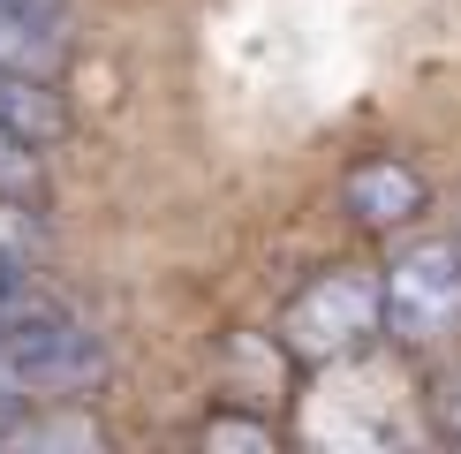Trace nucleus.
<instances>
[{
    "mask_svg": "<svg viewBox=\"0 0 461 454\" xmlns=\"http://www.w3.org/2000/svg\"><path fill=\"white\" fill-rule=\"evenodd\" d=\"M371 340H386V288L371 265H333L303 280L280 311V349L303 364H348Z\"/></svg>",
    "mask_w": 461,
    "mask_h": 454,
    "instance_id": "nucleus-1",
    "label": "nucleus"
},
{
    "mask_svg": "<svg viewBox=\"0 0 461 454\" xmlns=\"http://www.w3.org/2000/svg\"><path fill=\"white\" fill-rule=\"evenodd\" d=\"M0 378L15 394H84L106 378V340L46 295L23 318H0Z\"/></svg>",
    "mask_w": 461,
    "mask_h": 454,
    "instance_id": "nucleus-2",
    "label": "nucleus"
},
{
    "mask_svg": "<svg viewBox=\"0 0 461 454\" xmlns=\"http://www.w3.org/2000/svg\"><path fill=\"white\" fill-rule=\"evenodd\" d=\"M386 288V333L401 349H438L461 333V235H416L378 273Z\"/></svg>",
    "mask_w": 461,
    "mask_h": 454,
    "instance_id": "nucleus-3",
    "label": "nucleus"
},
{
    "mask_svg": "<svg viewBox=\"0 0 461 454\" xmlns=\"http://www.w3.org/2000/svg\"><path fill=\"white\" fill-rule=\"evenodd\" d=\"M340 213L356 227H371V235H393V227H416L431 213V182L401 151H363L348 175H340Z\"/></svg>",
    "mask_w": 461,
    "mask_h": 454,
    "instance_id": "nucleus-4",
    "label": "nucleus"
},
{
    "mask_svg": "<svg viewBox=\"0 0 461 454\" xmlns=\"http://www.w3.org/2000/svg\"><path fill=\"white\" fill-rule=\"evenodd\" d=\"M0 68H15V76H61V68H68V31H61V15L0 8Z\"/></svg>",
    "mask_w": 461,
    "mask_h": 454,
    "instance_id": "nucleus-5",
    "label": "nucleus"
},
{
    "mask_svg": "<svg viewBox=\"0 0 461 454\" xmlns=\"http://www.w3.org/2000/svg\"><path fill=\"white\" fill-rule=\"evenodd\" d=\"M0 122L23 129V137H38V144H53V137L68 129V106H61V91H53V76H15V68H0Z\"/></svg>",
    "mask_w": 461,
    "mask_h": 454,
    "instance_id": "nucleus-6",
    "label": "nucleus"
},
{
    "mask_svg": "<svg viewBox=\"0 0 461 454\" xmlns=\"http://www.w3.org/2000/svg\"><path fill=\"white\" fill-rule=\"evenodd\" d=\"M46 189V159H38V137L0 122V197H38Z\"/></svg>",
    "mask_w": 461,
    "mask_h": 454,
    "instance_id": "nucleus-7",
    "label": "nucleus"
},
{
    "mask_svg": "<svg viewBox=\"0 0 461 454\" xmlns=\"http://www.w3.org/2000/svg\"><path fill=\"white\" fill-rule=\"evenodd\" d=\"M204 447H273V424H258V416H212L204 424Z\"/></svg>",
    "mask_w": 461,
    "mask_h": 454,
    "instance_id": "nucleus-8",
    "label": "nucleus"
},
{
    "mask_svg": "<svg viewBox=\"0 0 461 454\" xmlns=\"http://www.w3.org/2000/svg\"><path fill=\"white\" fill-rule=\"evenodd\" d=\"M438 416H447V431L461 440V364L447 371V386H438Z\"/></svg>",
    "mask_w": 461,
    "mask_h": 454,
    "instance_id": "nucleus-9",
    "label": "nucleus"
},
{
    "mask_svg": "<svg viewBox=\"0 0 461 454\" xmlns=\"http://www.w3.org/2000/svg\"><path fill=\"white\" fill-rule=\"evenodd\" d=\"M0 8H38V15H68V0H0Z\"/></svg>",
    "mask_w": 461,
    "mask_h": 454,
    "instance_id": "nucleus-10",
    "label": "nucleus"
}]
</instances>
